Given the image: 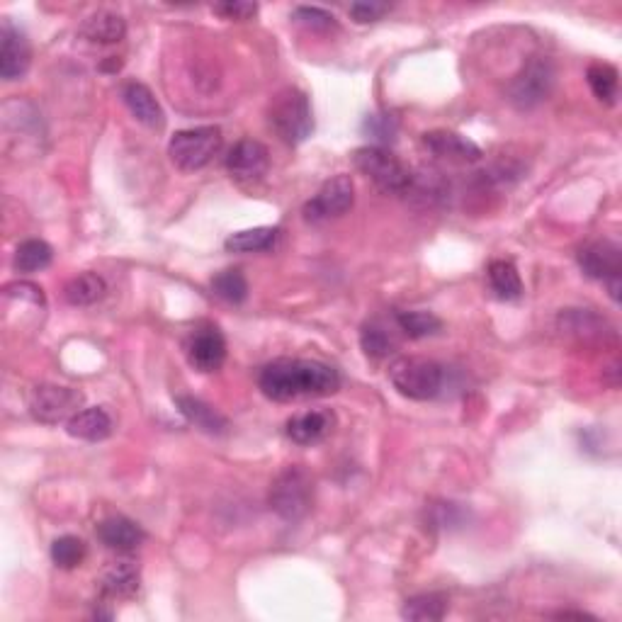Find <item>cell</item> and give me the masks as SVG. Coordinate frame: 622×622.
<instances>
[{
  "label": "cell",
  "mask_w": 622,
  "mask_h": 622,
  "mask_svg": "<svg viewBox=\"0 0 622 622\" xmlns=\"http://www.w3.org/2000/svg\"><path fill=\"white\" fill-rule=\"evenodd\" d=\"M258 387L268 399L287 404L336 394L341 389V375L319 360L277 358L260 370Z\"/></svg>",
  "instance_id": "1"
},
{
  "label": "cell",
  "mask_w": 622,
  "mask_h": 622,
  "mask_svg": "<svg viewBox=\"0 0 622 622\" xmlns=\"http://www.w3.org/2000/svg\"><path fill=\"white\" fill-rule=\"evenodd\" d=\"M389 380L401 397L428 401L443 392L445 367L428 358H397L389 365Z\"/></svg>",
  "instance_id": "2"
},
{
  "label": "cell",
  "mask_w": 622,
  "mask_h": 622,
  "mask_svg": "<svg viewBox=\"0 0 622 622\" xmlns=\"http://www.w3.org/2000/svg\"><path fill=\"white\" fill-rule=\"evenodd\" d=\"M268 503L282 520H302L314 503V479L304 467H285L270 486Z\"/></svg>",
  "instance_id": "3"
},
{
  "label": "cell",
  "mask_w": 622,
  "mask_h": 622,
  "mask_svg": "<svg viewBox=\"0 0 622 622\" xmlns=\"http://www.w3.org/2000/svg\"><path fill=\"white\" fill-rule=\"evenodd\" d=\"M353 163L387 195H406L414 188V173L384 146H363L353 154Z\"/></svg>",
  "instance_id": "4"
},
{
  "label": "cell",
  "mask_w": 622,
  "mask_h": 622,
  "mask_svg": "<svg viewBox=\"0 0 622 622\" xmlns=\"http://www.w3.org/2000/svg\"><path fill=\"white\" fill-rule=\"evenodd\" d=\"M270 124L285 144L299 146L302 141H307L314 132V115H311L307 93H302L299 88L282 90L270 105Z\"/></svg>",
  "instance_id": "5"
},
{
  "label": "cell",
  "mask_w": 622,
  "mask_h": 622,
  "mask_svg": "<svg viewBox=\"0 0 622 622\" xmlns=\"http://www.w3.org/2000/svg\"><path fill=\"white\" fill-rule=\"evenodd\" d=\"M224 137L219 127H192L180 129L171 137L168 144V156L180 171L195 173L209 166L214 156L222 151Z\"/></svg>",
  "instance_id": "6"
},
{
  "label": "cell",
  "mask_w": 622,
  "mask_h": 622,
  "mask_svg": "<svg viewBox=\"0 0 622 622\" xmlns=\"http://www.w3.org/2000/svg\"><path fill=\"white\" fill-rule=\"evenodd\" d=\"M81 406L83 394L78 389L61 387V384H39L30 394V414L47 426L71 421L81 411Z\"/></svg>",
  "instance_id": "7"
},
{
  "label": "cell",
  "mask_w": 622,
  "mask_h": 622,
  "mask_svg": "<svg viewBox=\"0 0 622 622\" xmlns=\"http://www.w3.org/2000/svg\"><path fill=\"white\" fill-rule=\"evenodd\" d=\"M355 202V185L350 175H336V178L326 180L321 190L304 205L302 214L304 222L309 224H324L329 219H338L353 207Z\"/></svg>",
  "instance_id": "8"
},
{
  "label": "cell",
  "mask_w": 622,
  "mask_h": 622,
  "mask_svg": "<svg viewBox=\"0 0 622 622\" xmlns=\"http://www.w3.org/2000/svg\"><path fill=\"white\" fill-rule=\"evenodd\" d=\"M554 86V66L547 59L535 56L533 61L523 66V71L513 78L508 88V98L518 110H533L540 103H545L547 95Z\"/></svg>",
  "instance_id": "9"
},
{
  "label": "cell",
  "mask_w": 622,
  "mask_h": 622,
  "mask_svg": "<svg viewBox=\"0 0 622 622\" xmlns=\"http://www.w3.org/2000/svg\"><path fill=\"white\" fill-rule=\"evenodd\" d=\"M185 355L188 363L197 372H217L226 360V341L217 326H200L185 341Z\"/></svg>",
  "instance_id": "10"
},
{
  "label": "cell",
  "mask_w": 622,
  "mask_h": 622,
  "mask_svg": "<svg viewBox=\"0 0 622 622\" xmlns=\"http://www.w3.org/2000/svg\"><path fill=\"white\" fill-rule=\"evenodd\" d=\"M270 168L268 146L256 139H241L226 156V171L239 183H256Z\"/></svg>",
  "instance_id": "11"
},
{
  "label": "cell",
  "mask_w": 622,
  "mask_h": 622,
  "mask_svg": "<svg viewBox=\"0 0 622 622\" xmlns=\"http://www.w3.org/2000/svg\"><path fill=\"white\" fill-rule=\"evenodd\" d=\"M32 64V49L30 39L20 27L13 22H3V32H0V76L5 81H18L27 73Z\"/></svg>",
  "instance_id": "12"
},
{
  "label": "cell",
  "mask_w": 622,
  "mask_h": 622,
  "mask_svg": "<svg viewBox=\"0 0 622 622\" xmlns=\"http://www.w3.org/2000/svg\"><path fill=\"white\" fill-rule=\"evenodd\" d=\"M423 146L428 154L438 161L455 163V166H467V163H477L482 158V149L474 141L457 132H448V129H435V132L423 134Z\"/></svg>",
  "instance_id": "13"
},
{
  "label": "cell",
  "mask_w": 622,
  "mask_h": 622,
  "mask_svg": "<svg viewBox=\"0 0 622 622\" xmlns=\"http://www.w3.org/2000/svg\"><path fill=\"white\" fill-rule=\"evenodd\" d=\"M579 265L591 280H615L622 273V251L613 241H593L579 251Z\"/></svg>",
  "instance_id": "14"
},
{
  "label": "cell",
  "mask_w": 622,
  "mask_h": 622,
  "mask_svg": "<svg viewBox=\"0 0 622 622\" xmlns=\"http://www.w3.org/2000/svg\"><path fill=\"white\" fill-rule=\"evenodd\" d=\"M336 428V414L329 409H309L287 421V438L297 445H316Z\"/></svg>",
  "instance_id": "15"
},
{
  "label": "cell",
  "mask_w": 622,
  "mask_h": 622,
  "mask_svg": "<svg viewBox=\"0 0 622 622\" xmlns=\"http://www.w3.org/2000/svg\"><path fill=\"white\" fill-rule=\"evenodd\" d=\"M98 537L105 547L117 552H132L144 542V530L141 525L134 523V520L124 518V516H112L105 518L103 523L98 525Z\"/></svg>",
  "instance_id": "16"
},
{
  "label": "cell",
  "mask_w": 622,
  "mask_h": 622,
  "mask_svg": "<svg viewBox=\"0 0 622 622\" xmlns=\"http://www.w3.org/2000/svg\"><path fill=\"white\" fill-rule=\"evenodd\" d=\"M122 98L141 124H146V127L151 129H163V124H166L163 107L158 105L154 93H151L144 83H127L122 90Z\"/></svg>",
  "instance_id": "17"
},
{
  "label": "cell",
  "mask_w": 622,
  "mask_h": 622,
  "mask_svg": "<svg viewBox=\"0 0 622 622\" xmlns=\"http://www.w3.org/2000/svg\"><path fill=\"white\" fill-rule=\"evenodd\" d=\"M139 581L141 574L137 562H132V559H117V562H112L103 571L100 586H103L105 596L110 598H132L139 591Z\"/></svg>",
  "instance_id": "18"
},
{
  "label": "cell",
  "mask_w": 622,
  "mask_h": 622,
  "mask_svg": "<svg viewBox=\"0 0 622 622\" xmlns=\"http://www.w3.org/2000/svg\"><path fill=\"white\" fill-rule=\"evenodd\" d=\"M66 431L73 438L88 440V443H100V440L110 438L112 433V418L105 409L93 406V409L78 411L71 421H66Z\"/></svg>",
  "instance_id": "19"
},
{
  "label": "cell",
  "mask_w": 622,
  "mask_h": 622,
  "mask_svg": "<svg viewBox=\"0 0 622 622\" xmlns=\"http://www.w3.org/2000/svg\"><path fill=\"white\" fill-rule=\"evenodd\" d=\"M81 35L93 44H117L127 35V22L112 10H98L83 20Z\"/></svg>",
  "instance_id": "20"
},
{
  "label": "cell",
  "mask_w": 622,
  "mask_h": 622,
  "mask_svg": "<svg viewBox=\"0 0 622 622\" xmlns=\"http://www.w3.org/2000/svg\"><path fill=\"white\" fill-rule=\"evenodd\" d=\"M175 404H178L180 414L188 418L192 426L200 428L202 433L222 435V433H226V428H229V421H226V418L219 414L217 409H212V406L205 404L202 399L185 397V394H180V397H175Z\"/></svg>",
  "instance_id": "21"
},
{
  "label": "cell",
  "mask_w": 622,
  "mask_h": 622,
  "mask_svg": "<svg viewBox=\"0 0 622 622\" xmlns=\"http://www.w3.org/2000/svg\"><path fill=\"white\" fill-rule=\"evenodd\" d=\"M489 285L503 302H516V299L523 297V280H520L518 268L511 260H491Z\"/></svg>",
  "instance_id": "22"
},
{
  "label": "cell",
  "mask_w": 622,
  "mask_h": 622,
  "mask_svg": "<svg viewBox=\"0 0 622 622\" xmlns=\"http://www.w3.org/2000/svg\"><path fill=\"white\" fill-rule=\"evenodd\" d=\"M280 229L275 226H256V229L236 231L224 241V248L229 253H260L270 251L277 243Z\"/></svg>",
  "instance_id": "23"
},
{
  "label": "cell",
  "mask_w": 622,
  "mask_h": 622,
  "mask_svg": "<svg viewBox=\"0 0 622 622\" xmlns=\"http://www.w3.org/2000/svg\"><path fill=\"white\" fill-rule=\"evenodd\" d=\"M450 601L443 593H421V596L409 598L401 608V618L414 622H435L448 615Z\"/></svg>",
  "instance_id": "24"
},
{
  "label": "cell",
  "mask_w": 622,
  "mask_h": 622,
  "mask_svg": "<svg viewBox=\"0 0 622 622\" xmlns=\"http://www.w3.org/2000/svg\"><path fill=\"white\" fill-rule=\"evenodd\" d=\"M586 81L591 86L593 95L605 105H615L618 103V93H620V73L613 64H605V61H598V64H591L586 71Z\"/></svg>",
  "instance_id": "25"
},
{
  "label": "cell",
  "mask_w": 622,
  "mask_h": 622,
  "mask_svg": "<svg viewBox=\"0 0 622 622\" xmlns=\"http://www.w3.org/2000/svg\"><path fill=\"white\" fill-rule=\"evenodd\" d=\"M105 292L107 285L98 273H83L73 277L69 285L64 287L66 302L73 304V307H90V304L100 302L105 297Z\"/></svg>",
  "instance_id": "26"
},
{
  "label": "cell",
  "mask_w": 622,
  "mask_h": 622,
  "mask_svg": "<svg viewBox=\"0 0 622 622\" xmlns=\"http://www.w3.org/2000/svg\"><path fill=\"white\" fill-rule=\"evenodd\" d=\"M54 251L47 241L42 239H27L22 241L15 251V270L18 273H37L52 265Z\"/></svg>",
  "instance_id": "27"
},
{
  "label": "cell",
  "mask_w": 622,
  "mask_h": 622,
  "mask_svg": "<svg viewBox=\"0 0 622 622\" xmlns=\"http://www.w3.org/2000/svg\"><path fill=\"white\" fill-rule=\"evenodd\" d=\"M360 346H363L367 358L382 360L397 350V338L380 321H367L360 331Z\"/></svg>",
  "instance_id": "28"
},
{
  "label": "cell",
  "mask_w": 622,
  "mask_h": 622,
  "mask_svg": "<svg viewBox=\"0 0 622 622\" xmlns=\"http://www.w3.org/2000/svg\"><path fill=\"white\" fill-rule=\"evenodd\" d=\"M394 321L409 338H428L443 329V321L431 311H397Z\"/></svg>",
  "instance_id": "29"
},
{
  "label": "cell",
  "mask_w": 622,
  "mask_h": 622,
  "mask_svg": "<svg viewBox=\"0 0 622 622\" xmlns=\"http://www.w3.org/2000/svg\"><path fill=\"white\" fill-rule=\"evenodd\" d=\"M212 290L224 302L241 304L248 297V282L239 268H229L212 277Z\"/></svg>",
  "instance_id": "30"
},
{
  "label": "cell",
  "mask_w": 622,
  "mask_h": 622,
  "mask_svg": "<svg viewBox=\"0 0 622 622\" xmlns=\"http://www.w3.org/2000/svg\"><path fill=\"white\" fill-rule=\"evenodd\" d=\"M86 554H88L86 542H83L81 537H76V535H64V537H59V540L52 542V562L59 569L71 571V569L81 567L83 559H86Z\"/></svg>",
  "instance_id": "31"
},
{
  "label": "cell",
  "mask_w": 622,
  "mask_h": 622,
  "mask_svg": "<svg viewBox=\"0 0 622 622\" xmlns=\"http://www.w3.org/2000/svg\"><path fill=\"white\" fill-rule=\"evenodd\" d=\"M294 20L316 32H326L336 27V18L331 13H326L321 8H309V5H302V8L294 10Z\"/></svg>",
  "instance_id": "32"
},
{
  "label": "cell",
  "mask_w": 622,
  "mask_h": 622,
  "mask_svg": "<svg viewBox=\"0 0 622 622\" xmlns=\"http://www.w3.org/2000/svg\"><path fill=\"white\" fill-rule=\"evenodd\" d=\"M363 129L372 139H377L380 144H387V141H394V137H397V120L392 115H370L365 120Z\"/></svg>",
  "instance_id": "33"
},
{
  "label": "cell",
  "mask_w": 622,
  "mask_h": 622,
  "mask_svg": "<svg viewBox=\"0 0 622 622\" xmlns=\"http://www.w3.org/2000/svg\"><path fill=\"white\" fill-rule=\"evenodd\" d=\"M212 10L217 15H222L224 20L243 22V20H251L253 15L258 13V5L256 3H241V0H229V3L214 5Z\"/></svg>",
  "instance_id": "34"
},
{
  "label": "cell",
  "mask_w": 622,
  "mask_h": 622,
  "mask_svg": "<svg viewBox=\"0 0 622 622\" xmlns=\"http://www.w3.org/2000/svg\"><path fill=\"white\" fill-rule=\"evenodd\" d=\"M350 18L355 22H377L389 13L387 3H355L350 5Z\"/></svg>",
  "instance_id": "35"
},
{
  "label": "cell",
  "mask_w": 622,
  "mask_h": 622,
  "mask_svg": "<svg viewBox=\"0 0 622 622\" xmlns=\"http://www.w3.org/2000/svg\"><path fill=\"white\" fill-rule=\"evenodd\" d=\"M5 297H18L25 302H32L35 307H44V292L42 287L32 285V282H13L5 287Z\"/></svg>",
  "instance_id": "36"
},
{
  "label": "cell",
  "mask_w": 622,
  "mask_h": 622,
  "mask_svg": "<svg viewBox=\"0 0 622 622\" xmlns=\"http://www.w3.org/2000/svg\"><path fill=\"white\" fill-rule=\"evenodd\" d=\"M554 618H576V620H593V615L588 613H571V610H562V613H557Z\"/></svg>",
  "instance_id": "37"
}]
</instances>
